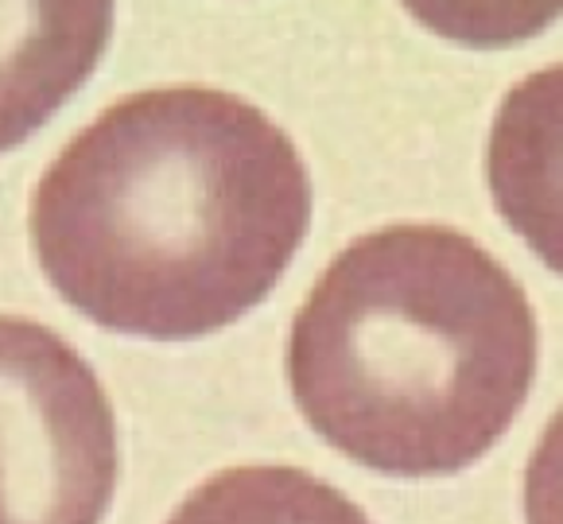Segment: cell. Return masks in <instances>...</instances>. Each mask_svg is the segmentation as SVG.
<instances>
[{
    "mask_svg": "<svg viewBox=\"0 0 563 524\" xmlns=\"http://www.w3.org/2000/svg\"><path fill=\"white\" fill-rule=\"evenodd\" d=\"M307 230L311 175L291 136L214 86H156L101 109L27 210L51 288L90 323L152 342L245 319Z\"/></svg>",
    "mask_w": 563,
    "mask_h": 524,
    "instance_id": "6da1fadb",
    "label": "cell"
},
{
    "mask_svg": "<svg viewBox=\"0 0 563 524\" xmlns=\"http://www.w3.org/2000/svg\"><path fill=\"white\" fill-rule=\"evenodd\" d=\"M525 288L474 237L400 222L350 242L288 334L307 427L389 478H448L514 427L537 381Z\"/></svg>",
    "mask_w": 563,
    "mask_h": 524,
    "instance_id": "7a4b0ae2",
    "label": "cell"
},
{
    "mask_svg": "<svg viewBox=\"0 0 563 524\" xmlns=\"http://www.w3.org/2000/svg\"><path fill=\"white\" fill-rule=\"evenodd\" d=\"M117 416L90 361L51 326L0 315V524H101Z\"/></svg>",
    "mask_w": 563,
    "mask_h": 524,
    "instance_id": "3957f363",
    "label": "cell"
},
{
    "mask_svg": "<svg viewBox=\"0 0 563 524\" xmlns=\"http://www.w3.org/2000/svg\"><path fill=\"white\" fill-rule=\"evenodd\" d=\"M113 4H0V152L35 136L98 70Z\"/></svg>",
    "mask_w": 563,
    "mask_h": 524,
    "instance_id": "277c9868",
    "label": "cell"
},
{
    "mask_svg": "<svg viewBox=\"0 0 563 524\" xmlns=\"http://www.w3.org/2000/svg\"><path fill=\"white\" fill-rule=\"evenodd\" d=\"M486 183L509 230L563 276V63L532 70L501 98Z\"/></svg>",
    "mask_w": 563,
    "mask_h": 524,
    "instance_id": "5b68a950",
    "label": "cell"
},
{
    "mask_svg": "<svg viewBox=\"0 0 563 524\" xmlns=\"http://www.w3.org/2000/svg\"><path fill=\"white\" fill-rule=\"evenodd\" d=\"M167 524H373L357 501L299 466H230L179 501Z\"/></svg>",
    "mask_w": 563,
    "mask_h": 524,
    "instance_id": "8992f818",
    "label": "cell"
},
{
    "mask_svg": "<svg viewBox=\"0 0 563 524\" xmlns=\"http://www.w3.org/2000/svg\"><path fill=\"white\" fill-rule=\"evenodd\" d=\"M525 524H563V408L525 466Z\"/></svg>",
    "mask_w": 563,
    "mask_h": 524,
    "instance_id": "52a82bcc",
    "label": "cell"
}]
</instances>
